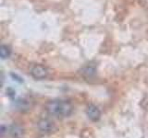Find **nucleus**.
<instances>
[{
	"label": "nucleus",
	"mask_w": 148,
	"mask_h": 138,
	"mask_svg": "<svg viewBox=\"0 0 148 138\" xmlns=\"http://www.w3.org/2000/svg\"><path fill=\"white\" fill-rule=\"evenodd\" d=\"M86 114H87L88 118L92 122H97L101 117L100 110L97 108L95 105H92V104H90L89 106H87Z\"/></svg>",
	"instance_id": "20e7f679"
},
{
	"label": "nucleus",
	"mask_w": 148,
	"mask_h": 138,
	"mask_svg": "<svg viewBox=\"0 0 148 138\" xmlns=\"http://www.w3.org/2000/svg\"><path fill=\"white\" fill-rule=\"evenodd\" d=\"M5 133V127L4 126H1V135L3 136V135Z\"/></svg>",
	"instance_id": "1a4fd4ad"
},
{
	"label": "nucleus",
	"mask_w": 148,
	"mask_h": 138,
	"mask_svg": "<svg viewBox=\"0 0 148 138\" xmlns=\"http://www.w3.org/2000/svg\"><path fill=\"white\" fill-rule=\"evenodd\" d=\"M17 107L21 110H28L31 109V102L26 99H20L17 100Z\"/></svg>",
	"instance_id": "0eeeda50"
},
{
	"label": "nucleus",
	"mask_w": 148,
	"mask_h": 138,
	"mask_svg": "<svg viewBox=\"0 0 148 138\" xmlns=\"http://www.w3.org/2000/svg\"><path fill=\"white\" fill-rule=\"evenodd\" d=\"M37 127L42 133H51L56 129L55 123L48 119L40 120L38 123H37Z\"/></svg>",
	"instance_id": "7ed1b4c3"
},
{
	"label": "nucleus",
	"mask_w": 148,
	"mask_h": 138,
	"mask_svg": "<svg viewBox=\"0 0 148 138\" xmlns=\"http://www.w3.org/2000/svg\"><path fill=\"white\" fill-rule=\"evenodd\" d=\"M81 75L85 78H91L96 74V69L94 66H84L81 69Z\"/></svg>",
	"instance_id": "423d86ee"
},
{
	"label": "nucleus",
	"mask_w": 148,
	"mask_h": 138,
	"mask_svg": "<svg viewBox=\"0 0 148 138\" xmlns=\"http://www.w3.org/2000/svg\"><path fill=\"white\" fill-rule=\"evenodd\" d=\"M10 54H11V50L9 49V47H8L6 45H2L1 48H0V55H1V57L3 59H6L10 56Z\"/></svg>",
	"instance_id": "6e6552de"
},
{
	"label": "nucleus",
	"mask_w": 148,
	"mask_h": 138,
	"mask_svg": "<svg viewBox=\"0 0 148 138\" xmlns=\"http://www.w3.org/2000/svg\"><path fill=\"white\" fill-rule=\"evenodd\" d=\"M45 110L50 115L57 117H68L71 114L73 107L67 100H50L45 104Z\"/></svg>",
	"instance_id": "f257e3e1"
},
{
	"label": "nucleus",
	"mask_w": 148,
	"mask_h": 138,
	"mask_svg": "<svg viewBox=\"0 0 148 138\" xmlns=\"http://www.w3.org/2000/svg\"><path fill=\"white\" fill-rule=\"evenodd\" d=\"M31 75L37 80L45 79V78L48 76V70L47 68L41 66V64H35L31 69Z\"/></svg>",
	"instance_id": "f03ea898"
},
{
	"label": "nucleus",
	"mask_w": 148,
	"mask_h": 138,
	"mask_svg": "<svg viewBox=\"0 0 148 138\" xmlns=\"http://www.w3.org/2000/svg\"><path fill=\"white\" fill-rule=\"evenodd\" d=\"M9 135L13 138H23L24 137V130L18 124H12L9 127Z\"/></svg>",
	"instance_id": "39448f33"
}]
</instances>
